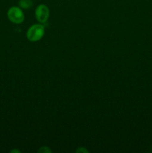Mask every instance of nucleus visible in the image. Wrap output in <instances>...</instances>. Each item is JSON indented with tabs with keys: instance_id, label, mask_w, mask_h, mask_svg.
Instances as JSON below:
<instances>
[{
	"instance_id": "f257e3e1",
	"label": "nucleus",
	"mask_w": 152,
	"mask_h": 153,
	"mask_svg": "<svg viewBox=\"0 0 152 153\" xmlns=\"http://www.w3.org/2000/svg\"><path fill=\"white\" fill-rule=\"evenodd\" d=\"M45 34V28L42 24H34L31 25L26 32V37L31 42L39 41L43 38Z\"/></svg>"
},
{
	"instance_id": "f03ea898",
	"label": "nucleus",
	"mask_w": 152,
	"mask_h": 153,
	"mask_svg": "<svg viewBox=\"0 0 152 153\" xmlns=\"http://www.w3.org/2000/svg\"><path fill=\"white\" fill-rule=\"evenodd\" d=\"M7 16L9 20L14 24H21L25 19V16L22 8L16 6H13L8 9Z\"/></svg>"
},
{
	"instance_id": "7ed1b4c3",
	"label": "nucleus",
	"mask_w": 152,
	"mask_h": 153,
	"mask_svg": "<svg viewBox=\"0 0 152 153\" xmlns=\"http://www.w3.org/2000/svg\"><path fill=\"white\" fill-rule=\"evenodd\" d=\"M35 16L40 23H45L49 17V9L46 4H39L35 10Z\"/></svg>"
},
{
	"instance_id": "20e7f679",
	"label": "nucleus",
	"mask_w": 152,
	"mask_h": 153,
	"mask_svg": "<svg viewBox=\"0 0 152 153\" xmlns=\"http://www.w3.org/2000/svg\"><path fill=\"white\" fill-rule=\"evenodd\" d=\"M19 7L22 9L29 8L32 5V1L31 0H19Z\"/></svg>"
},
{
	"instance_id": "39448f33",
	"label": "nucleus",
	"mask_w": 152,
	"mask_h": 153,
	"mask_svg": "<svg viewBox=\"0 0 152 153\" xmlns=\"http://www.w3.org/2000/svg\"><path fill=\"white\" fill-rule=\"evenodd\" d=\"M38 152H43V153L52 152V150H51L48 146H42V147L38 150Z\"/></svg>"
},
{
	"instance_id": "423d86ee",
	"label": "nucleus",
	"mask_w": 152,
	"mask_h": 153,
	"mask_svg": "<svg viewBox=\"0 0 152 153\" xmlns=\"http://www.w3.org/2000/svg\"><path fill=\"white\" fill-rule=\"evenodd\" d=\"M76 152H89V151L85 149L84 147H80L76 150Z\"/></svg>"
},
{
	"instance_id": "0eeeda50",
	"label": "nucleus",
	"mask_w": 152,
	"mask_h": 153,
	"mask_svg": "<svg viewBox=\"0 0 152 153\" xmlns=\"http://www.w3.org/2000/svg\"><path fill=\"white\" fill-rule=\"evenodd\" d=\"M10 152L13 153V152H18V153H20V151L17 150V149H12V150L10 151Z\"/></svg>"
}]
</instances>
